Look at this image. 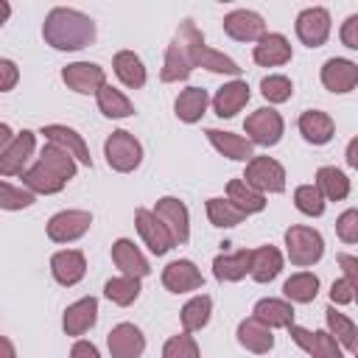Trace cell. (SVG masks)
<instances>
[{
    "mask_svg": "<svg viewBox=\"0 0 358 358\" xmlns=\"http://www.w3.org/2000/svg\"><path fill=\"white\" fill-rule=\"evenodd\" d=\"M42 36L53 50H84L95 42V22L78 8L56 6L42 22Z\"/></svg>",
    "mask_w": 358,
    "mask_h": 358,
    "instance_id": "1",
    "label": "cell"
},
{
    "mask_svg": "<svg viewBox=\"0 0 358 358\" xmlns=\"http://www.w3.org/2000/svg\"><path fill=\"white\" fill-rule=\"evenodd\" d=\"M173 42L179 45V50L185 53V59H187V64H190V67H204V70H210V73L241 76V67H238V62H235V59H229V56H227V53H221V50L207 48L204 34L196 28V22H193V20H182V22H179Z\"/></svg>",
    "mask_w": 358,
    "mask_h": 358,
    "instance_id": "2",
    "label": "cell"
},
{
    "mask_svg": "<svg viewBox=\"0 0 358 358\" xmlns=\"http://www.w3.org/2000/svg\"><path fill=\"white\" fill-rule=\"evenodd\" d=\"M285 255L294 266L308 268L316 266L324 255V238L319 229L305 227V224H294L285 229Z\"/></svg>",
    "mask_w": 358,
    "mask_h": 358,
    "instance_id": "3",
    "label": "cell"
},
{
    "mask_svg": "<svg viewBox=\"0 0 358 358\" xmlns=\"http://www.w3.org/2000/svg\"><path fill=\"white\" fill-rule=\"evenodd\" d=\"M103 157H106V165L117 173H131L134 168H140L143 162V145L140 140L126 131V129H117L112 131L106 140H103Z\"/></svg>",
    "mask_w": 358,
    "mask_h": 358,
    "instance_id": "4",
    "label": "cell"
},
{
    "mask_svg": "<svg viewBox=\"0 0 358 358\" xmlns=\"http://www.w3.org/2000/svg\"><path fill=\"white\" fill-rule=\"evenodd\" d=\"M243 131H246V140L252 145H277L282 140V131H285V123H282V115L271 106H260L255 112L246 115L243 120Z\"/></svg>",
    "mask_w": 358,
    "mask_h": 358,
    "instance_id": "5",
    "label": "cell"
},
{
    "mask_svg": "<svg viewBox=\"0 0 358 358\" xmlns=\"http://www.w3.org/2000/svg\"><path fill=\"white\" fill-rule=\"evenodd\" d=\"M257 193H282L285 190V168L271 157H252L241 176Z\"/></svg>",
    "mask_w": 358,
    "mask_h": 358,
    "instance_id": "6",
    "label": "cell"
},
{
    "mask_svg": "<svg viewBox=\"0 0 358 358\" xmlns=\"http://www.w3.org/2000/svg\"><path fill=\"white\" fill-rule=\"evenodd\" d=\"M92 227V213L87 210H62L56 215H50L48 221V238L53 243H73L78 238H84Z\"/></svg>",
    "mask_w": 358,
    "mask_h": 358,
    "instance_id": "7",
    "label": "cell"
},
{
    "mask_svg": "<svg viewBox=\"0 0 358 358\" xmlns=\"http://www.w3.org/2000/svg\"><path fill=\"white\" fill-rule=\"evenodd\" d=\"M296 36L302 45L308 48H322L330 36V11L324 6H310V8H302L296 14Z\"/></svg>",
    "mask_w": 358,
    "mask_h": 358,
    "instance_id": "8",
    "label": "cell"
},
{
    "mask_svg": "<svg viewBox=\"0 0 358 358\" xmlns=\"http://www.w3.org/2000/svg\"><path fill=\"white\" fill-rule=\"evenodd\" d=\"M154 215L168 227L173 243H187L190 241V213H187L185 201H179L176 196H162L154 204Z\"/></svg>",
    "mask_w": 358,
    "mask_h": 358,
    "instance_id": "9",
    "label": "cell"
},
{
    "mask_svg": "<svg viewBox=\"0 0 358 358\" xmlns=\"http://www.w3.org/2000/svg\"><path fill=\"white\" fill-rule=\"evenodd\" d=\"M62 81L67 84V90H73L78 95H95L106 84V73L95 62H73V64L62 67Z\"/></svg>",
    "mask_w": 358,
    "mask_h": 358,
    "instance_id": "10",
    "label": "cell"
},
{
    "mask_svg": "<svg viewBox=\"0 0 358 358\" xmlns=\"http://www.w3.org/2000/svg\"><path fill=\"white\" fill-rule=\"evenodd\" d=\"M134 227H137V232H140V238H143V243L148 246V252L151 255H165V252H171L176 243H173V238H171V232H168V227L154 215V210H145V207H140L137 213H134Z\"/></svg>",
    "mask_w": 358,
    "mask_h": 358,
    "instance_id": "11",
    "label": "cell"
},
{
    "mask_svg": "<svg viewBox=\"0 0 358 358\" xmlns=\"http://www.w3.org/2000/svg\"><path fill=\"white\" fill-rule=\"evenodd\" d=\"M294 344L299 350H305L310 358H344L338 341L327 333V330H308V327H299V324H291L288 327Z\"/></svg>",
    "mask_w": 358,
    "mask_h": 358,
    "instance_id": "12",
    "label": "cell"
},
{
    "mask_svg": "<svg viewBox=\"0 0 358 358\" xmlns=\"http://www.w3.org/2000/svg\"><path fill=\"white\" fill-rule=\"evenodd\" d=\"M224 34L235 42H257L266 34V22L257 11L252 8H235L229 14H224Z\"/></svg>",
    "mask_w": 358,
    "mask_h": 358,
    "instance_id": "13",
    "label": "cell"
},
{
    "mask_svg": "<svg viewBox=\"0 0 358 358\" xmlns=\"http://www.w3.org/2000/svg\"><path fill=\"white\" fill-rule=\"evenodd\" d=\"M106 347L112 358H140L145 352V336L137 324L131 322H120L109 330L106 336Z\"/></svg>",
    "mask_w": 358,
    "mask_h": 358,
    "instance_id": "14",
    "label": "cell"
},
{
    "mask_svg": "<svg viewBox=\"0 0 358 358\" xmlns=\"http://www.w3.org/2000/svg\"><path fill=\"white\" fill-rule=\"evenodd\" d=\"M319 78H322V87L336 92V95H344V92H352L355 84H358V64L350 62V59H327L319 70Z\"/></svg>",
    "mask_w": 358,
    "mask_h": 358,
    "instance_id": "15",
    "label": "cell"
},
{
    "mask_svg": "<svg viewBox=\"0 0 358 358\" xmlns=\"http://www.w3.org/2000/svg\"><path fill=\"white\" fill-rule=\"evenodd\" d=\"M39 134H42L48 143H53V145L64 148L76 162H81V165L92 168L90 148H87L84 137H81L76 129H70V126H64V123H48V126H42V129H39Z\"/></svg>",
    "mask_w": 358,
    "mask_h": 358,
    "instance_id": "16",
    "label": "cell"
},
{
    "mask_svg": "<svg viewBox=\"0 0 358 358\" xmlns=\"http://www.w3.org/2000/svg\"><path fill=\"white\" fill-rule=\"evenodd\" d=\"M34 145H36V134L22 129L14 134V140L8 143V148L0 154V176H17L25 171L31 154H34Z\"/></svg>",
    "mask_w": 358,
    "mask_h": 358,
    "instance_id": "17",
    "label": "cell"
},
{
    "mask_svg": "<svg viewBox=\"0 0 358 358\" xmlns=\"http://www.w3.org/2000/svg\"><path fill=\"white\" fill-rule=\"evenodd\" d=\"M50 274L59 285L70 288V285H78L87 274V257L81 249H62L50 257Z\"/></svg>",
    "mask_w": 358,
    "mask_h": 358,
    "instance_id": "18",
    "label": "cell"
},
{
    "mask_svg": "<svg viewBox=\"0 0 358 358\" xmlns=\"http://www.w3.org/2000/svg\"><path fill=\"white\" fill-rule=\"evenodd\" d=\"M162 285L171 294H187V291H199L204 285V277L193 260H171L162 268Z\"/></svg>",
    "mask_w": 358,
    "mask_h": 358,
    "instance_id": "19",
    "label": "cell"
},
{
    "mask_svg": "<svg viewBox=\"0 0 358 358\" xmlns=\"http://www.w3.org/2000/svg\"><path fill=\"white\" fill-rule=\"evenodd\" d=\"M291 56H294L291 42H288L282 34H277V31H266V34L257 39V45L252 48V59H255L260 67H280V64H288Z\"/></svg>",
    "mask_w": 358,
    "mask_h": 358,
    "instance_id": "20",
    "label": "cell"
},
{
    "mask_svg": "<svg viewBox=\"0 0 358 358\" xmlns=\"http://www.w3.org/2000/svg\"><path fill=\"white\" fill-rule=\"evenodd\" d=\"M249 98H252L249 84L241 81V78H232V81H227L224 87L215 90V95H213V112L218 117H235L249 103Z\"/></svg>",
    "mask_w": 358,
    "mask_h": 358,
    "instance_id": "21",
    "label": "cell"
},
{
    "mask_svg": "<svg viewBox=\"0 0 358 358\" xmlns=\"http://www.w3.org/2000/svg\"><path fill=\"white\" fill-rule=\"evenodd\" d=\"M98 322V299L95 296H84L73 305L64 308V316H62V330L67 336H84L87 330H92Z\"/></svg>",
    "mask_w": 358,
    "mask_h": 358,
    "instance_id": "22",
    "label": "cell"
},
{
    "mask_svg": "<svg viewBox=\"0 0 358 358\" xmlns=\"http://www.w3.org/2000/svg\"><path fill=\"white\" fill-rule=\"evenodd\" d=\"M112 263L120 268L123 277H137V280H143V277L151 271L145 255H143V252L134 246V241H129V238H117V241L112 243Z\"/></svg>",
    "mask_w": 358,
    "mask_h": 358,
    "instance_id": "23",
    "label": "cell"
},
{
    "mask_svg": "<svg viewBox=\"0 0 358 358\" xmlns=\"http://www.w3.org/2000/svg\"><path fill=\"white\" fill-rule=\"evenodd\" d=\"M296 126H299V134L305 137V143H310V145H324L336 134L333 117L327 112H322V109H305L299 115Z\"/></svg>",
    "mask_w": 358,
    "mask_h": 358,
    "instance_id": "24",
    "label": "cell"
},
{
    "mask_svg": "<svg viewBox=\"0 0 358 358\" xmlns=\"http://www.w3.org/2000/svg\"><path fill=\"white\" fill-rule=\"evenodd\" d=\"M204 134H207L210 145H213V148H215L221 157H227V159H235V162H249V159L255 157V148H252V143H249L246 137L235 134V131L207 129Z\"/></svg>",
    "mask_w": 358,
    "mask_h": 358,
    "instance_id": "25",
    "label": "cell"
},
{
    "mask_svg": "<svg viewBox=\"0 0 358 358\" xmlns=\"http://www.w3.org/2000/svg\"><path fill=\"white\" fill-rule=\"evenodd\" d=\"M235 336H238V344H241L243 350L255 352V355H266V352L274 350V333H271L266 324H260L255 316L241 319Z\"/></svg>",
    "mask_w": 358,
    "mask_h": 358,
    "instance_id": "26",
    "label": "cell"
},
{
    "mask_svg": "<svg viewBox=\"0 0 358 358\" xmlns=\"http://www.w3.org/2000/svg\"><path fill=\"white\" fill-rule=\"evenodd\" d=\"M252 316H255L260 324H266L268 330H274V327H285V330H288V327L294 324V305L285 302V299L266 296V299L255 302Z\"/></svg>",
    "mask_w": 358,
    "mask_h": 358,
    "instance_id": "27",
    "label": "cell"
},
{
    "mask_svg": "<svg viewBox=\"0 0 358 358\" xmlns=\"http://www.w3.org/2000/svg\"><path fill=\"white\" fill-rule=\"evenodd\" d=\"M252 271V249H241V252H229V255H218L213 260V274L218 282H238Z\"/></svg>",
    "mask_w": 358,
    "mask_h": 358,
    "instance_id": "28",
    "label": "cell"
},
{
    "mask_svg": "<svg viewBox=\"0 0 358 358\" xmlns=\"http://www.w3.org/2000/svg\"><path fill=\"white\" fill-rule=\"evenodd\" d=\"M207 103H210V95L204 87H187L176 95L173 101V112L182 123H199L207 112Z\"/></svg>",
    "mask_w": 358,
    "mask_h": 358,
    "instance_id": "29",
    "label": "cell"
},
{
    "mask_svg": "<svg viewBox=\"0 0 358 358\" xmlns=\"http://www.w3.org/2000/svg\"><path fill=\"white\" fill-rule=\"evenodd\" d=\"M112 67H115V76L120 78L123 87H129V90L145 87V78H148L145 76V64L134 50H117L115 59H112Z\"/></svg>",
    "mask_w": 358,
    "mask_h": 358,
    "instance_id": "30",
    "label": "cell"
},
{
    "mask_svg": "<svg viewBox=\"0 0 358 358\" xmlns=\"http://www.w3.org/2000/svg\"><path fill=\"white\" fill-rule=\"evenodd\" d=\"M316 190L324 201H341L350 196V176L333 165H322L316 171Z\"/></svg>",
    "mask_w": 358,
    "mask_h": 358,
    "instance_id": "31",
    "label": "cell"
},
{
    "mask_svg": "<svg viewBox=\"0 0 358 358\" xmlns=\"http://www.w3.org/2000/svg\"><path fill=\"white\" fill-rule=\"evenodd\" d=\"M282 271V255L277 246H257L252 249V280L255 282H271Z\"/></svg>",
    "mask_w": 358,
    "mask_h": 358,
    "instance_id": "32",
    "label": "cell"
},
{
    "mask_svg": "<svg viewBox=\"0 0 358 358\" xmlns=\"http://www.w3.org/2000/svg\"><path fill=\"white\" fill-rule=\"evenodd\" d=\"M22 185H25V190H31L34 196H36V193H42V196H53V193L64 190L67 182L59 179L53 171H48L42 162H34L31 168L22 171Z\"/></svg>",
    "mask_w": 358,
    "mask_h": 358,
    "instance_id": "33",
    "label": "cell"
},
{
    "mask_svg": "<svg viewBox=\"0 0 358 358\" xmlns=\"http://www.w3.org/2000/svg\"><path fill=\"white\" fill-rule=\"evenodd\" d=\"M282 294L285 302H296V305H308L316 299L319 294V277L313 271H296L282 282Z\"/></svg>",
    "mask_w": 358,
    "mask_h": 358,
    "instance_id": "34",
    "label": "cell"
},
{
    "mask_svg": "<svg viewBox=\"0 0 358 358\" xmlns=\"http://www.w3.org/2000/svg\"><path fill=\"white\" fill-rule=\"evenodd\" d=\"M227 199H229L243 215H255V213H260V210L266 207V196L257 193L255 187H249L241 176L227 182Z\"/></svg>",
    "mask_w": 358,
    "mask_h": 358,
    "instance_id": "35",
    "label": "cell"
},
{
    "mask_svg": "<svg viewBox=\"0 0 358 358\" xmlns=\"http://www.w3.org/2000/svg\"><path fill=\"white\" fill-rule=\"evenodd\" d=\"M213 316V299L207 294H199L193 299H187L182 305V313H179V322H182V333H196L201 327H207Z\"/></svg>",
    "mask_w": 358,
    "mask_h": 358,
    "instance_id": "36",
    "label": "cell"
},
{
    "mask_svg": "<svg viewBox=\"0 0 358 358\" xmlns=\"http://www.w3.org/2000/svg\"><path fill=\"white\" fill-rule=\"evenodd\" d=\"M324 322H327V333L338 341V347L347 350V352H355V336H358L355 322L347 313H338L336 305H330L324 310Z\"/></svg>",
    "mask_w": 358,
    "mask_h": 358,
    "instance_id": "37",
    "label": "cell"
},
{
    "mask_svg": "<svg viewBox=\"0 0 358 358\" xmlns=\"http://www.w3.org/2000/svg\"><path fill=\"white\" fill-rule=\"evenodd\" d=\"M36 162H42L48 171H53L59 179H64V182H70L73 176H76V171H78V162L64 151V148H59V145H53V143H45V148L39 151V159Z\"/></svg>",
    "mask_w": 358,
    "mask_h": 358,
    "instance_id": "38",
    "label": "cell"
},
{
    "mask_svg": "<svg viewBox=\"0 0 358 358\" xmlns=\"http://www.w3.org/2000/svg\"><path fill=\"white\" fill-rule=\"evenodd\" d=\"M95 98H98V109H101V115H106V117L120 120V117H131V115H134L131 101H129L120 90H115L112 84H103V87L95 92Z\"/></svg>",
    "mask_w": 358,
    "mask_h": 358,
    "instance_id": "39",
    "label": "cell"
},
{
    "mask_svg": "<svg viewBox=\"0 0 358 358\" xmlns=\"http://www.w3.org/2000/svg\"><path fill=\"white\" fill-rule=\"evenodd\" d=\"M190 73H193V67L187 64L185 53L179 50L176 42H171L168 50H165V62H162V70H159V81H162V84H179V81H187Z\"/></svg>",
    "mask_w": 358,
    "mask_h": 358,
    "instance_id": "40",
    "label": "cell"
},
{
    "mask_svg": "<svg viewBox=\"0 0 358 358\" xmlns=\"http://www.w3.org/2000/svg\"><path fill=\"white\" fill-rule=\"evenodd\" d=\"M140 280L137 277H112V280H106V285H103V296L112 302V305H120V308H129L131 302H137V296H140Z\"/></svg>",
    "mask_w": 358,
    "mask_h": 358,
    "instance_id": "41",
    "label": "cell"
},
{
    "mask_svg": "<svg viewBox=\"0 0 358 358\" xmlns=\"http://www.w3.org/2000/svg\"><path fill=\"white\" fill-rule=\"evenodd\" d=\"M207 218L213 227H221V229H229V227H238L246 215L229 201V199H221V196H213L207 199Z\"/></svg>",
    "mask_w": 358,
    "mask_h": 358,
    "instance_id": "42",
    "label": "cell"
},
{
    "mask_svg": "<svg viewBox=\"0 0 358 358\" xmlns=\"http://www.w3.org/2000/svg\"><path fill=\"white\" fill-rule=\"evenodd\" d=\"M294 204L302 215H310V218H319L324 213V199L316 190V185H299L294 190Z\"/></svg>",
    "mask_w": 358,
    "mask_h": 358,
    "instance_id": "43",
    "label": "cell"
},
{
    "mask_svg": "<svg viewBox=\"0 0 358 358\" xmlns=\"http://www.w3.org/2000/svg\"><path fill=\"white\" fill-rule=\"evenodd\" d=\"M36 201V196L25 187H14L8 182L0 179V210H8V213H17V210H28L31 204Z\"/></svg>",
    "mask_w": 358,
    "mask_h": 358,
    "instance_id": "44",
    "label": "cell"
},
{
    "mask_svg": "<svg viewBox=\"0 0 358 358\" xmlns=\"http://www.w3.org/2000/svg\"><path fill=\"white\" fill-rule=\"evenodd\" d=\"M260 95L268 101V103H285L291 95H294V84L288 76H266L260 81Z\"/></svg>",
    "mask_w": 358,
    "mask_h": 358,
    "instance_id": "45",
    "label": "cell"
},
{
    "mask_svg": "<svg viewBox=\"0 0 358 358\" xmlns=\"http://www.w3.org/2000/svg\"><path fill=\"white\" fill-rule=\"evenodd\" d=\"M162 358H201V352H199V344L190 333H176L165 341Z\"/></svg>",
    "mask_w": 358,
    "mask_h": 358,
    "instance_id": "46",
    "label": "cell"
},
{
    "mask_svg": "<svg viewBox=\"0 0 358 358\" xmlns=\"http://www.w3.org/2000/svg\"><path fill=\"white\" fill-rule=\"evenodd\" d=\"M336 235H338L344 243H355V241H358V210H355V207L344 210V213L336 218Z\"/></svg>",
    "mask_w": 358,
    "mask_h": 358,
    "instance_id": "47",
    "label": "cell"
},
{
    "mask_svg": "<svg viewBox=\"0 0 358 358\" xmlns=\"http://www.w3.org/2000/svg\"><path fill=\"white\" fill-rule=\"evenodd\" d=\"M355 288L358 285H352L350 280H336L333 285H330V305H350L352 299H355Z\"/></svg>",
    "mask_w": 358,
    "mask_h": 358,
    "instance_id": "48",
    "label": "cell"
},
{
    "mask_svg": "<svg viewBox=\"0 0 358 358\" xmlns=\"http://www.w3.org/2000/svg\"><path fill=\"white\" fill-rule=\"evenodd\" d=\"M17 81H20V67H17V62H11V59H0V92L14 90Z\"/></svg>",
    "mask_w": 358,
    "mask_h": 358,
    "instance_id": "49",
    "label": "cell"
},
{
    "mask_svg": "<svg viewBox=\"0 0 358 358\" xmlns=\"http://www.w3.org/2000/svg\"><path fill=\"white\" fill-rule=\"evenodd\" d=\"M341 42L350 50H358V14H350L341 25Z\"/></svg>",
    "mask_w": 358,
    "mask_h": 358,
    "instance_id": "50",
    "label": "cell"
},
{
    "mask_svg": "<svg viewBox=\"0 0 358 358\" xmlns=\"http://www.w3.org/2000/svg\"><path fill=\"white\" fill-rule=\"evenodd\" d=\"M336 260L344 268V280H350L352 285H358V257L355 255H347V252H338Z\"/></svg>",
    "mask_w": 358,
    "mask_h": 358,
    "instance_id": "51",
    "label": "cell"
},
{
    "mask_svg": "<svg viewBox=\"0 0 358 358\" xmlns=\"http://www.w3.org/2000/svg\"><path fill=\"white\" fill-rule=\"evenodd\" d=\"M70 358H101V352H98V347H95L92 341L78 338V341L70 347Z\"/></svg>",
    "mask_w": 358,
    "mask_h": 358,
    "instance_id": "52",
    "label": "cell"
},
{
    "mask_svg": "<svg viewBox=\"0 0 358 358\" xmlns=\"http://www.w3.org/2000/svg\"><path fill=\"white\" fill-rule=\"evenodd\" d=\"M344 159H347L350 168H358V137H352V140L347 143V157H344Z\"/></svg>",
    "mask_w": 358,
    "mask_h": 358,
    "instance_id": "53",
    "label": "cell"
},
{
    "mask_svg": "<svg viewBox=\"0 0 358 358\" xmlns=\"http://www.w3.org/2000/svg\"><path fill=\"white\" fill-rule=\"evenodd\" d=\"M11 140H14V131H11V126L0 120V154L8 148V143H11Z\"/></svg>",
    "mask_w": 358,
    "mask_h": 358,
    "instance_id": "54",
    "label": "cell"
},
{
    "mask_svg": "<svg viewBox=\"0 0 358 358\" xmlns=\"http://www.w3.org/2000/svg\"><path fill=\"white\" fill-rule=\"evenodd\" d=\"M0 358H17V350L8 336H0Z\"/></svg>",
    "mask_w": 358,
    "mask_h": 358,
    "instance_id": "55",
    "label": "cell"
},
{
    "mask_svg": "<svg viewBox=\"0 0 358 358\" xmlns=\"http://www.w3.org/2000/svg\"><path fill=\"white\" fill-rule=\"evenodd\" d=\"M11 17V3H6V0H0V28L6 25V20Z\"/></svg>",
    "mask_w": 358,
    "mask_h": 358,
    "instance_id": "56",
    "label": "cell"
}]
</instances>
